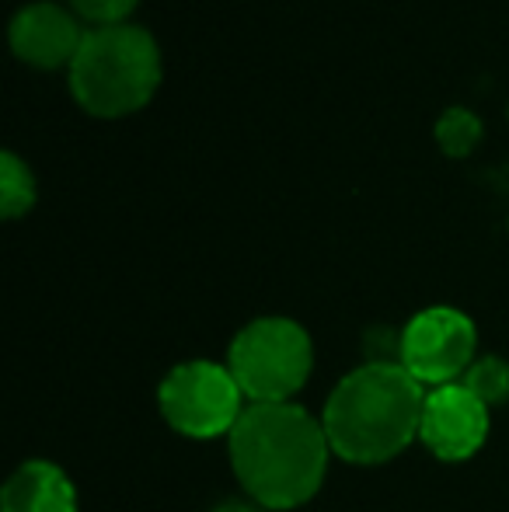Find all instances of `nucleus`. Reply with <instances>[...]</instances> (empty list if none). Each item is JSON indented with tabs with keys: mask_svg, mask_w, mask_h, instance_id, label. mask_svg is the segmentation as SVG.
Wrapping results in <instances>:
<instances>
[{
	"mask_svg": "<svg viewBox=\"0 0 509 512\" xmlns=\"http://www.w3.org/2000/svg\"><path fill=\"white\" fill-rule=\"evenodd\" d=\"M489 436V405L471 387L443 384L426 394L419 439L440 460H468Z\"/></svg>",
	"mask_w": 509,
	"mask_h": 512,
	"instance_id": "obj_7",
	"label": "nucleus"
},
{
	"mask_svg": "<svg viewBox=\"0 0 509 512\" xmlns=\"http://www.w3.org/2000/svg\"><path fill=\"white\" fill-rule=\"evenodd\" d=\"M35 206V178L21 164V157L0 154V213L7 220H18L21 213Z\"/></svg>",
	"mask_w": 509,
	"mask_h": 512,
	"instance_id": "obj_10",
	"label": "nucleus"
},
{
	"mask_svg": "<svg viewBox=\"0 0 509 512\" xmlns=\"http://www.w3.org/2000/svg\"><path fill=\"white\" fill-rule=\"evenodd\" d=\"M426 391L401 363H363L332 391L325 436L335 457L349 464H384L398 457L422 425Z\"/></svg>",
	"mask_w": 509,
	"mask_h": 512,
	"instance_id": "obj_2",
	"label": "nucleus"
},
{
	"mask_svg": "<svg viewBox=\"0 0 509 512\" xmlns=\"http://www.w3.org/2000/svg\"><path fill=\"white\" fill-rule=\"evenodd\" d=\"M482 136V122L468 112V108H447L436 122V140L447 150L450 157H464L471 154V147Z\"/></svg>",
	"mask_w": 509,
	"mask_h": 512,
	"instance_id": "obj_12",
	"label": "nucleus"
},
{
	"mask_svg": "<svg viewBox=\"0 0 509 512\" xmlns=\"http://www.w3.org/2000/svg\"><path fill=\"white\" fill-rule=\"evenodd\" d=\"M478 331L468 314L454 307L419 310L398 335V363L419 384H457L475 363Z\"/></svg>",
	"mask_w": 509,
	"mask_h": 512,
	"instance_id": "obj_6",
	"label": "nucleus"
},
{
	"mask_svg": "<svg viewBox=\"0 0 509 512\" xmlns=\"http://www.w3.org/2000/svg\"><path fill=\"white\" fill-rule=\"evenodd\" d=\"M231 464L245 492L262 509H293L325 481V425L300 405H248L231 429Z\"/></svg>",
	"mask_w": 509,
	"mask_h": 512,
	"instance_id": "obj_1",
	"label": "nucleus"
},
{
	"mask_svg": "<svg viewBox=\"0 0 509 512\" xmlns=\"http://www.w3.org/2000/svg\"><path fill=\"white\" fill-rule=\"evenodd\" d=\"M161 84V49L147 28H91L70 63V91L84 112L123 119L140 112Z\"/></svg>",
	"mask_w": 509,
	"mask_h": 512,
	"instance_id": "obj_3",
	"label": "nucleus"
},
{
	"mask_svg": "<svg viewBox=\"0 0 509 512\" xmlns=\"http://www.w3.org/2000/svg\"><path fill=\"white\" fill-rule=\"evenodd\" d=\"M81 25L70 11L56 4H28L11 21V49L18 60L39 70L70 67L84 42Z\"/></svg>",
	"mask_w": 509,
	"mask_h": 512,
	"instance_id": "obj_8",
	"label": "nucleus"
},
{
	"mask_svg": "<svg viewBox=\"0 0 509 512\" xmlns=\"http://www.w3.org/2000/svg\"><path fill=\"white\" fill-rule=\"evenodd\" d=\"M0 512H77V495L56 464L28 460L4 485Z\"/></svg>",
	"mask_w": 509,
	"mask_h": 512,
	"instance_id": "obj_9",
	"label": "nucleus"
},
{
	"mask_svg": "<svg viewBox=\"0 0 509 512\" xmlns=\"http://www.w3.org/2000/svg\"><path fill=\"white\" fill-rule=\"evenodd\" d=\"M213 512H262L258 502H224V506H217Z\"/></svg>",
	"mask_w": 509,
	"mask_h": 512,
	"instance_id": "obj_14",
	"label": "nucleus"
},
{
	"mask_svg": "<svg viewBox=\"0 0 509 512\" xmlns=\"http://www.w3.org/2000/svg\"><path fill=\"white\" fill-rule=\"evenodd\" d=\"M136 4L140 0H70L74 14H81L84 21H95V28L126 25V18L133 14Z\"/></svg>",
	"mask_w": 509,
	"mask_h": 512,
	"instance_id": "obj_13",
	"label": "nucleus"
},
{
	"mask_svg": "<svg viewBox=\"0 0 509 512\" xmlns=\"http://www.w3.org/2000/svg\"><path fill=\"white\" fill-rule=\"evenodd\" d=\"M227 366L252 405L290 401L311 377V335L290 317H258L231 342Z\"/></svg>",
	"mask_w": 509,
	"mask_h": 512,
	"instance_id": "obj_4",
	"label": "nucleus"
},
{
	"mask_svg": "<svg viewBox=\"0 0 509 512\" xmlns=\"http://www.w3.org/2000/svg\"><path fill=\"white\" fill-rule=\"evenodd\" d=\"M241 398L245 391L234 380L231 366L210 363V359H192L164 377L157 401H161L164 422L175 432L192 439L231 436L241 418Z\"/></svg>",
	"mask_w": 509,
	"mask_h": 512,
	"instance_id": "obj_5",
	"label": "nucleus"
},
{
	"mask_svg": "<svg viewBox=\"0 0 509 512\" xmlns=\"http://www.w3.org/2000/svg\"><path fill=\"white\" fill-rule=\"evenodd\" d=\"M461 384L471 387L489 408L503 405V401H509V363H503V359H496V356L475 359L471 370L461 377Z\"/></svg>",
	"mask_w": 509,
	"mask_h": 512,
	"instance_id": "obj_11",
	"label": "nucleus"
}]
</instances>
